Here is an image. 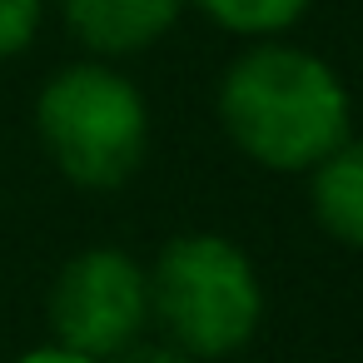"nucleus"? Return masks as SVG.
<instances>
[{"mask_svg":"<svg viewBox=\"0 0 363 363\" xmlns=\"http://www.w3.org/2000/svg\"><path fill=\"white\" fill-rule=\"evenodd\" d=\"M50 343L90 353V358H115L130 343L145 338L150 328V279L145 264L125 249H80L60 264L50 298Z\"/></svg>","mask_w":363,"mask_h":363,"instance_id":"20e7f679","label":"nucleus"},{"mask_svg":"<svg viewBox=\"0 0 363 363\" xmlns=\"http://www.w3.org/2000/svg\"><path fill=\"white\" fill-rule=\"evenodd\" d=\"M11 363H105V358H90V353H75V348H60V343H40V348H26Z\"/></svg>","mask_w":363,"mask_h":363,"instance_id":"9d476101","label":"nucleus"},{"mask_svg":"<svg viewBox=\"0 0 363 363\" xmlns=\"http://www.w3.org/2000/svg\"><path fill=\"white\" fill-rule=\"evenodd\" d=\"M110 363H194V358L179 353V348L164 343V338H140V343H130L125 353H115Z\"/></svg>","mask_w":363,"mask_h":363,"instance_id":"1a4fd4ad","label":"nucleus"},{"mask_svg":"<svg viewBox=\"0 0 363 363\" xmlns=\"http://www.w3.org/2000/svg\"><path fill=\"white\" fill-rule=\"evenodd\" d=\"M35 135L50 164L80 189H120L150 150V105L105 60L60 65L35 95Z\"/></svg>","mask_w":363,"mask_h":363,"instance_id":"7ed1b4c3","label":"nucleus"},{"mask_svg":"<svg viewBox=\"0 0 363 363\" xmlns=\"http://www.w3.org/2000/svg\"><path fill=\"white\" fill-rule=\"evenodd\" d=\"M40 26H45V0H0V60L26 55Z\"/></svg>","mask_w":363,"mask_h":363,"instance_id":"6e6552de","label":"nucleus"},{"mask_svg":"<svg viewBox=\"0 0 363 363\" xmlns=\"http://www.w3.org/2000/svg\"><path fill=\"white\" fill-rule=\"evenodd\" d=\"M214 110L229 145L274 174H308L348 140L353 125L343 75L323 55L289 40L244 45L219 75Z\"/></svg>","mask_w":363,"mask_h":363,"instance_id":"f257e3e1","label":"nucleus"},{"mask_svg":"<svg viewBox=\"0 0 363 363\" xmlns=\"http://www.w3.org/2000/svg\"><path fill=\"white\" fill-rule=\"evenodd\" d=\"M184 6H194L204 21H214L229 35L279 40V35H289L313 11V0H184Z\"/></svg>","mask_w":363,"mask_h":363,"instance_id":"0eeeda50","label":"nucleus"},{"mask_svg":"<svg viewBox=\"0 0 363 363\" xmlns=\"http://www.w3.org/2000/svg\"><path fill=\"white\" fill-rule=\"evenodd\" d=\"M145 279H150V323L160 328L164 343H174L194 363L199 358L224 363L259 333L264 318L259 269L224 234L209 229L174 234L155 254Z\"/></svg>","mask_w":363,"mask_h":363,"instance_id":"f03ea898","label":"nucleus"},{"mask_svg":"<svg viewBox=\"0 0 363 363\" xmlns=\"http://www.w3.org/2000/svg\"><path fill=\"white\" fill-rule=\"evenodd\" d=\"M308 214L333 244L363 249V140L348 135L308 169Z\"/></svg>","mask_w":363,"mask_h":363,"instance_id":"423d86ee","label":"nucleus"},{"mask_svg":"<svg viewBox=\"0 0 363 363\" xmlns=\"http://www.w3.org/2000/svg\"><path fill=\"white\" fill-rule=\"evenodd\" d=\"M65 30L100 60L140 55L174 30L184 0H60Z\"/></svg>","mask_w":363,"mask_h":363,"instance_id":"39448f33","label":"nucleus"}]
</instances>
